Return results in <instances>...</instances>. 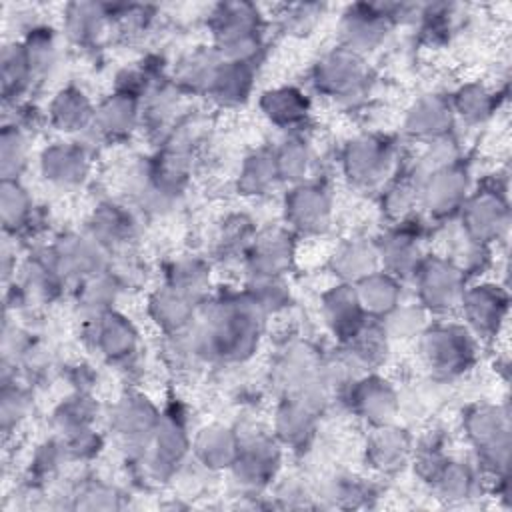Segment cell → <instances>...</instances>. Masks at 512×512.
I'll return each instance as SVG.
<instances>
[{"label":"cell","mask_w":512,"mask_h":512,"mask_svg":"<svg viewBox=\"0 0 512 512\" xmlns=\"http://www.w3.org/2000/svg\"><path fill=\"white\" fill-rule=\"evenodd\" d=\"M0 214L4 232L10 236L28 234L34 228V202L28 190L20 184L18 178L2 180L0 188Z\"/></svg>","instance_id":"6da1fadb"},{"label":"cell","mask_w":512,"mask_h":512,"mask_svg":"<svg viewBox=\"0 0 512 512\" xmlns=\"http://www.w3.org/2000/svg\"><path fill=\"white\" fill-rule=\"evenodd\" d=\"M34 82V74L26 60L24 48L20 42H10L2 50V96L6 104H18L26 94L30 84Z\"/></svg>","instance_id":"7a4b0ae2"},{"label":"cell","mask_w":512,"mask_h":512,"mask_svg":"<svg viewBox=\"0 0 512 512\" xmlns=\"http://www.w3.org/2000/svg\"><path fill=\"white\" fill-rule=\"evenodd\" d=\"M66 32L74 42H94L104 26L110 22V14L106 4H94V2H76L66 6ZM112 24V22H110Z\"/></svg>","instance_id":"3957f363"},{"label":"cell","mask_w":512,"mask_h":512,"mask_svg":"<svg viewBox=\"0 0 512 512\" xmlns=\"http://www.w3.org/2000/svg\"><path fill=\"white\" fill-rule=\"evenodd\" d=\"M84 152L72 146H52L42 152L40 166L42 172L48 180L60 182V184H70L76 182L78 178L82 180L86 162H84Z\"/></svg>","instance_id":"277c9868"},{"label":"cell","mask_w":512,"mask_h":512,"mask_svg":"<svg viewBox=\"0 0 512 512\" xmlns=\"http://www.w3.org/2000/svg\"><path fill=\"white\" fill-rule=\"evenodd\" d=\"M94 114L84 98L82 92L78 90H62L60 94H56V98L50 104V118L56 126H60V130H78L80 126L88 124L90 120H94Z\"/></svg>","instance_id":"5b68a950"},{"label":"cell","mask_w":512,"mask_h":512,"mask_svg":"<svg viewBox=\"0 0 512 512\" xmlns=\"http://www.w3.org/2000/svg\"><path fill=\"white\" fill-rule=\"evenodd\" d=\"M96 320L98 338L94 336V342L104 350L102 354H108L110 358H124L132 352L134 332L130 324L124 322V318H118L114 314H102Z\"/></svg>","instance_id":"8992f818"},{"label":"cell","mask_w":512,"mask_h":512,"mask_svg":"<svg viewBox=\"0 0 512 512\" xmlns=\"http://www.w3.org/2000/svg\"><path fill=\"white\" fill-rule=\"evenodd\" d=\"M28 158L26 130L14 122H6L0 134V172L2 180L20 178Z\"/></svg>","instance_id":"52a82bcc"},{"label":"cell","mask_w":512,"mask_h":512,"mask_svg":"<svg viewBox=\"0 0 512 512\" xmlns=\"http://www.w3.org/2000/svg\"><path fill=\"white\" fill-rule=\"evenodd\" d=\"M30 410V392L24 384L12 378H2V396H0V420L4 436L12 434L16 426L26 418Z\"/></svg>","instance_id":"ba28073f"},{"label":"cell","mask_w":512,"mask_h":512,"mask_svg":"<svg viewBox=\"0 0 512 512\" xmlns=\"http://www.w3.org/2000/svg\"><path fill=\"white\" fill-rule=\"evenodd\" d=\"M26 60L30 64V70L36 76L44 74L52 64H54V54H56V42L54 34L48 26H32L28 28L24 40H20Z\"/></svg>","instance_id":"9c48e42d"},{"label":"cell","mask_w":512,"mask_h":512,"mask_svg":"<svg viewBox=\"0 0 512 512\" xmlns=\"http://www.w3.org/2000/svg\"><path fill=\"white\" fill-rule=\"evenodd\" d=\"M264 110L276 124L294 126L306 116V100L292 88H280L266 94Z\"/></svg>","instance_id":"30bf717a"},{"label":"cell","mask_w":512,"mask_h":512,"mask_svg":"<svg viewBox=\"0 0 512 512\" xmlns=\"http://www.w3.org/2000/svg\"><path fill=\"white\" fill-rule=\"evenodd\" d=\"M266 240H268V244H272V246H274V254H276V250H278V246H280V240H282V238H276V236H274V238H266ZM266 252H268V254H272V250H266ZM282 262H284V260H280L278 256H272V268H274V274H276V270H278V266H280Z\"/></svg>","instance_id":"8fae6325"}]
</instances>
